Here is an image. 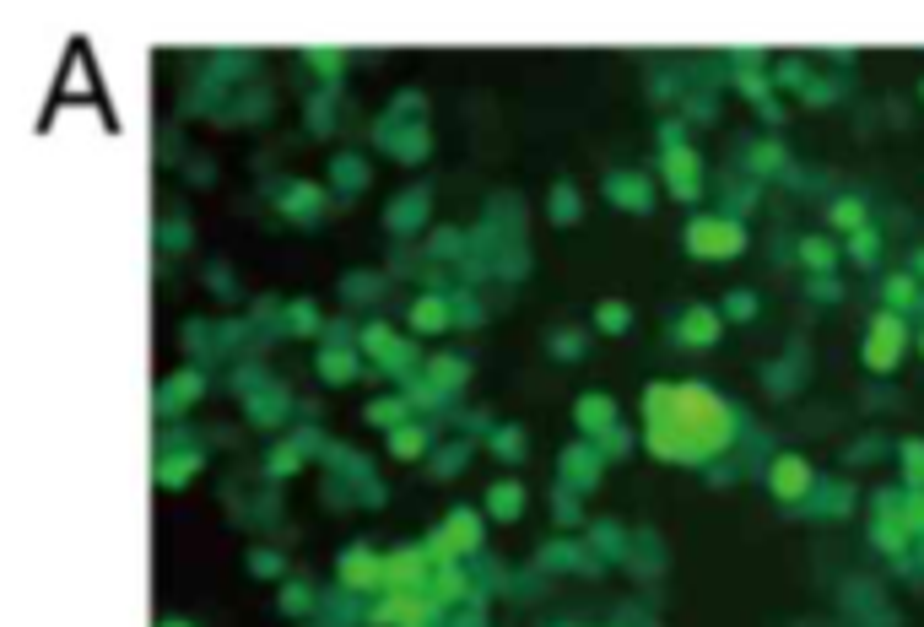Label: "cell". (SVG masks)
<instances>
[{
	"label": "cell",
	"instance_id": "6da1fadb",
	"mask_svg": "<svg viewBox=\"0 0 924 627\" xmlns=\"http://www.w3.org/2000/svg\"><path fill=\"white\" fill-rule=\"evenodd\" d=\"M687 249L692 255H741L746 233H741V222H730V217H703V222L687 228Z\"/></svg>",
	"mask_w": 924,
	"mask_h": 627
},
{
	"label": "cell",
	"instance_id": "7a4b0ae2",
	"mask_svg": "<svg viewBox=\"0 0 924 627\" xmlns=\"http://www.w3.org/2000/svg\"><path fill=\"white\" fill-rule=\"evenodd\" d=\"M897 346H903V319L887 309V314L876 319V336H870V346H865V363L887 373V368L897 363Z\"/></svg>",
	"mask_w": 924,
	"mask_h": 627
},
{
	"label": "cell",
	"instance_id": "3957f363",
	"mask_svg": "<svg viewBox=\"0 0 924 627\" xmlns=\"http://www.w3.org/2000/svg\"><path fill=\"white\" fill-rule=\"evenodd\" d=\"M768 487L779 492V498H800V492L811 487L806 460H800V455H779V460H773V471H768Z\"/></svg>",
	"mask_w": 924,
	"mask_h": 627
},
{
	"label": "cell",
	"instance_id": "277c9868",
	"mask_svg": "<svg viewBox=\"0 0 924 627\" xmlns=\"http://www.w3.org/2000/svg\"><path fill=\"white\" fill-rule=\"evenodd\" d=\"M341 579L357 584V590H379L384 563H379V557H368V552H352V557H341Z\"/></svg>",
	"mask_w": 924,
	"mask_h": 627
},
{
	"label": "cell",
	"instance_id": "5b68a950",
	"mask_svg": "<svg viewBox=\"0 0 924 627\" xmlns=\"http://www.w3.org/2000/svg\"><path fill=\"white\" fill-rule=\"evenodd\" d=\"M714 336H719V319L708 314V309H687V314H681V341H687V346H708Z\"/></svg>",
	"mask_w": 924,
	"mask_h": 627
},
{
	"label": "cell",
	"instance_id": "8992f818",
	"mask_svg": "<svg viewBox=\"0 0 924 627\" xmlns=\"http://www.w3.org/2000/svg\"><path fill=\"white\" fill-rule=\"evenodd\" d=\"M665 173H671L676 195H698V157L692 152H671L665 157Z\"/></svg>",
	"mask_w": 924,
	"mask_h": 627
},
{
	"label": "cell",
	"instance_id": "52a82bcc",
	"mask_svg": "<svg viewBox=\"0 0 924 627\" xmlns=\"http://www.w3.org/2000/svg\"><path fill=\"white\" fill-rule=\"evenodd\" d=\"M579 422H584V433H600V428H611V422H616V406L606 395H584L579 400Z\"/></svg>",
	"mask_w": 924,
	"mask_h": 627
},
{
	"label": "cell",
	"instance_id": "ba28073f",
	"mask_svg": "<svg viewBox=\"0 0 924 627\" xmlns=\"http://www.w3.org/2000/svg\"><path fill=\"white\" fill-rule=\"evenodd\" d=\"M487 503H492V514H498V519H514L519 509H525V492H519L514 482H498L487 492Z\"/></svg>",
	"mask_w": 924,
	"mask_h": 627
},
{
	"label": "cell",
	"instance_id": "9c48e42d",
	"mask_svg": "<svg viewBox=\"0 0 924 627\" xmlns=\"http://www.w3.org/2000/svg\"><path fill=\"white\" fill-rule=\"evenodd\" d=\"M833 222H838V228H849V233H860V228H865V200L843 195L838 206H833Z\"/></svg>",
	"mask_w": 924,
	"mask_h": 627
},
{
	"label": "cell",
	"instance_id": "30bf717a",
	"mask_svg": "<svg viewBox=\"0 0 924 627\" xmlns=\"http://www.w3.org/2000/svg\"><path fill=\"white\" fill-rule=\"evenodd\" d=\"M800 260H806L811 271H827V265L838 260V249H833V244H822V238H806V244H800Z\"/></svg>",
	"mask_w": 924,
	"mask_h": 627
},
{
	"label": "cell",
	"instance_id": "8fae6325",
	"mask_svg": "<svg viewBox=\"0 0 924 627\" xmlns=\"http://www.w3.org/2000/svg\"><path fill=\"white\" fill-rule=\"evenodd\" d=\"M914 287H919L914 276H892V282H887V309H892V314H897V309H908V303L919 298Z\"/></svg>",
	"mask_w": 924,
	"mask_h": 627
},
{
	"label": "cell",
	"instance_id": "7c38bea8",
	"mask_svg": "<svg viewBox=\"0 0 924 627\" xmlns=\"http://www.w3.org/2000/svg\"><path fill=\"white\" fill-rule=\"evenodd\" d=\"M849 255H854V260H876V255H881L876 228H860V233H854V238H849Z\"/></svg>",
	"mask_w": 924,
	"mask_h": 627
},
{
	"label": "cell",
	"instance_id": "4fadbf2b",
	"mask_svg": "<svg viewBox=\"0 0 924 627\" xmlns=\"http://www.w3.org/2000/svg\"><path fill=\"white\" fill-rule=\"evenodd\" d=\"M400 417H406V406H400V400H373V406H368V422H379V428H395Z\"/></svg>",
	"mask_w": 924,
	"mask_h": 627
},
{
	"label": "cell",
	"instance_id": "5bb4252c",
	"mask_svg": "<svg viewBox=\"0 0 924 627\" xmlns=\"http://www.w3.org/2000/svg\"><path fill=\"white\" fill-rule=\"evenodd\" d=\"M411 319H417V330H427V325H444V303H438V298H422L417 303V309H411Z\"/></svg>",
	"mask_w": 924,
	"mask_h": 627
},
{
	"label": "cell",
	"instance_id": "9a60e30c",
	"mask_svg": "<svg viewBox=\"0 0 924 627\" xmlns=\"http://www.w3.org/2000/svg\"><path fill=\"white\" fill-rule=\"evenodd\" d=\"M314 200H319L314 184H292V190H287V211H292V217H298V211H314Z\"/></svg>",
	"mask_w": 924,
	"mask_h": 627
},
{
	"label": "cell",
	"instance_id": "2e32d148",
	"mask_svg": "<svg viewBox=\"0 0 924 627\" xmlns=\"http://www.w3.org/2000/svg\"><path fill=\"white\" fill-rule=\"evenodd\" d=\"M595 325H600V330H611V336H616V330L627 325V309H622V303H600V309H595Z\"/></svg>",
	"mask_w": 924,
	"mask_h": 627
},
{
	"label": "cell",
	"instance_id": "e0dca14e",
	"mask_svg": "<svg viewBox=\"0 0 924 627\" xmlns=\"http://www.w3.org/2000/svg\"><path fill=\"white\" fill-rule=\"evenodd\" d=\"M325 379H330V384L352 379V357H336V352H330V357H325Z\"/></svg>",
	"mask_w": 924,
	"mask_h": 627
},
{
	"label": "cell",
	"instance_id": "ac0fdd59",
	"mask_svg": "<svg viewBox=\"0 0 924 627\" xmlns=\"http://www.w3.org/2000/svg\"><path fill=\"white\" fill-rule=\"evenodd\" d=\"M903 471H914V482H924V444H903Z\"/></svg>",
	"mask_w": 924,
	"mask_h": 627
},
{
	"label": "cell",
	"instance_id": "d6986e66",
	"mask_svg": "<svg viewBox=\"0 0 924 627\" xmlns=\"http://www.w3.org/2000/svg\"><path fill=\"white\" fill-rule=\"evenodd\" d=\"M395 449H400V455H417V449H422V433H417V428L395 433Z\"/></svg>",
	"mask_w": 924,
	"mask_h": 627
},
{
	"label": "cell",
	"instance_id": "ffe728a7",
	"mask_svg": "<svg viewBox=\"0 0 924 627\" xmlns=\"http://www.w3.org/2000/svg\"><path fill=\"white\" fill-rule=\"evenodd\" d=\"M725 314H735V319H746V314H752V298H730V303H725Z\"/></svg>",
	"mask_w": 924,
	"mask_h": 627
},
{
	"label": "cell",
	"instance_id": "44dd1931",
	"mask_svg": "<svg viewBox=\"0 0 924 627\" xmlns=\"http://www.w3.org/2000/svg\"><path fill=\"white\" fill-rule=\"evenodd\" d=\"M163 627H190V622H163Z\"/></svg>",
	"mask_w": 924,
	"mask_h": 627
}]
</instances>
